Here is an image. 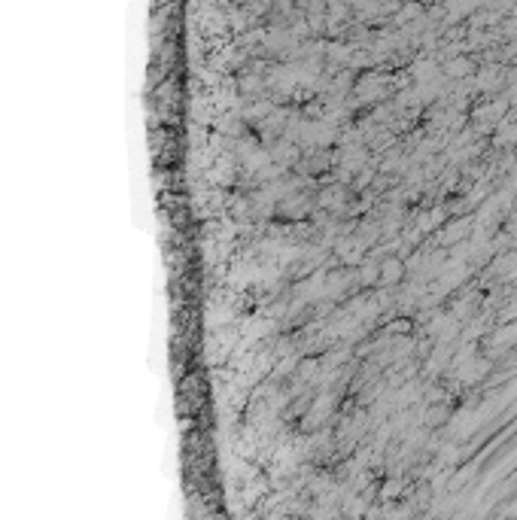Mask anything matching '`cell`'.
I'll return each instance as SVG.
<instances>
[{"label":"cell","mask_w":517,"mask_h":520,"mask_svg":"<svg viewBox=\"0 0 517 520\" xmlns=\"http://www.w3.org/2000/svg\"><path fill=\"white\" fill-rule=\"evenodd\" d=\"M399 274H402V265H399V262H387V265H384V280H387V283L399 280Z\"/></svg>","instance_id":"1"}]
</instances>
